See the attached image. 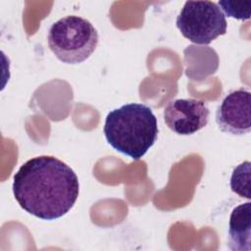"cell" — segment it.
Masks as SVG:
<instances>
[{
	"mask_svg": "<svg viewBox=\"0 0 251 251\" xmlns=\"http://www.w3.org/2000/svg\"><path fill=\"white\" fill-rule=\"evenodd\" d=\"M12 188L21 208L45 221L66 215L79 194L78 178L73 169L46 155L24 163L14 176Z\"/></svg>",
	"mask_w": 251,
	"mask_h": 251,
	"instance_id": "obj_1",
	"label": "cell"
},
{
	"mask_svg": "<svg viewBox=\"0 0 251 251\" xmlns=\"http://www.w3.org/2000/svg\"><path fill=\"white\" fill-rule=\"evenodd\" d=\"M157 118L151 108L128 103L108 113L103 127L107 142L118 152L139 160L158 137Z\"/></svg>",
	"mask_w": 251,
	"mask_h": 251,
	"instance_id": "obj_2",
	"label": "cell"
},
{
	"mask_svg": "<svg viewBox=\"0 0 251 251\" xmlns=\"http://www.w3.org/2000/svg\"><path fill=\"white\" fill-rule=\"evenodd\" d=\"M97 29L86 19L71 15L55 22L49 28L47 43L52 53L65 64H79L95 51Z\"/></svg>",
	"mask_w": 251,
	"mask_h": 251,
	"instance_id": "obj_3",
	"label": "cell"
},
{
	"mask_svg": "<svg viewBox=\"0 0 251 251\" xmlns=\"http://www.w3.org/2000/svg\"><path fill=\"white\" fill-rule=\"evenodd\" d=\"M180 33L195 44H210L226 32L225 14L212 1H186L176 21Z\"/></svg>",
	"mask_w": 251,
	"mask_h": 251,
	"instance_id": "obj_4",
	"label": "cell"
},
{
	"mask_svg": "<svg viewBox=\"0 0 251 251\" xmlns=\"http://www.w3.org/2000/svg\"><path fill=\"white\" fill-rule=\"evenodd\" d=\"M210 111L204 101L197 99H176L164 110L167 126L176 134L190 135L207 126Z\"/></svg>",
	"mask_w": 251,
	"mask_h": 251,
	"instance_id": "obj_5",
	"label": "cell"
},
{
	"mask_svg": "<svg viewBox=\"0 0 251 251\" xmlns=\"http://www.w3.org/2000/svg\"><path fill=\"white\" fill-rule=\"evenodd\" d=\"M219 128L232 135H243L251 129V93L245 88L229 92L216 111Z\"/></svg>",
	"mask_w": 251,
	"mask_h": 251,
	"instance_id": "obj_6",
	"label": "cell"
},
{
	"mask_svg": "<svg viewBox=\"0 0 251 251\" xmlns=\"http://www.w3.org/2000/svg\"><path fill=\"white\" fill-rule=\"evenodd\" d=\"M228 248L232 251H251V202L236 206L229 218Z\"/></svg>",
	"mask_w": 251,
	"mask_h": 251,
	"instance_id": "obj_7",
	"label": "cell"
},
{
	"mask_svg": "<svg viewBox=\"0 0 251 251\" xmlns=\"http://www.w3.org/2000/svg\"><path fill=\"white\" fill-rule=\"evenodd\" d=\"M249 161L238 165L232 172L230 177L231 190L240 197L250 200V173L251 166Z\"/></svg>",
	"mask_w": 251,
	"mask_h": 251,
	"instance_id": "obj_8",
	"label": "cell"
},
{
	"mask_svg": "<svg viewBox=\"0 0 251 251\" xmlns=\"http://www.w3.org/2000/svg\"><path fill=\"white\" fill-rule=\"evenodd\" d=\"M227 17L234 18L236 20L246 21L250 18L251 1H229L223 0L219 1L218 4Z\"/></svg>",
	"mask_w": 251,
	"mask_h": 251,
	"instance_id": "obj_9",
	"label": "cell"
}]
</instances>
